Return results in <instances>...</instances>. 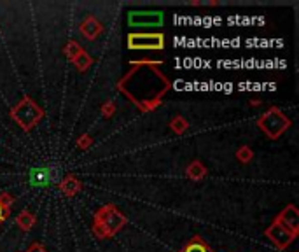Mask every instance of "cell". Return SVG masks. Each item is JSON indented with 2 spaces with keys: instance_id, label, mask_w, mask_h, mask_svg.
<instances>
[{
  "instance_id": "cell-1",
  "label": "cell",
  "mask_w": 299,
  "mask_h": 252,
  "mask_svg": "<svg viewBox=\"0 0 299 252\" xmlns=\"http://www.w3.org/2000/svg\"><path fill=\"white\" fill-rule=\"evenodd\" d=\"M28 182L32 188H47L54 182L53 168L49 166H35L28 174Z\"/></svg>"
},
{
  "instance_id": "cell-2",
  "label": "cell",
  "mask_w": 299,
  "mask_h": 252,
  "mask_svg": "<svg viewBox=\"0 0 299 252\" xmlns=\"http://www.w3.org/2000/svg\"><path fill=\"white\" fill-rule=\"evenodd\" d=\"M163 46V37L161 35H131L130 47L133 49H158Z\"/></svg>"
},
{
  "instance_id": "cell-3",
  "label": "cell",
  "mask_w": 299,
  "mask_h": 252,
  "mask_svg": "<svg viewBox=\"0 0 299 252\" xmlns=\"http://www.w3.org/2000/svg\"><path fill=\"white\" fill-rule=\"evenodd\" d=\"M130 16L136 18L140 21H133V25H161V21H163V18H161V14L158 13H133Z\"/></svg>"
},
{
  "instance_id": "cell-4",
  "label": "cell",
  "mask_w": 299,
  "mask_h": 252,
  "mask_svg": "<svg viewBox=\"0 0 299 252\" xmlns=\"http://www.w3.org/2000/svg\"><path fill=\"white\" fill-rule=\"evenodd\" d=\"M186 252H206V249L201 245V243H191V245L186 249Z\"/></svg>"
},
{
  "instance_id": "cell-5",
  "label": "cell",
  "mask_w": 299,
  "mask_h": 252,
  "mask_svg": "<svg viewBox=\"0 0 299 252\" xmlns=\"http://www.w3.org/2000/svg\"><path fill=\"white\" fill-rule=\"evenodd\" d=\"M4 217V210H2V205H0V219Z\"/></svg>"
}]
</instances>
